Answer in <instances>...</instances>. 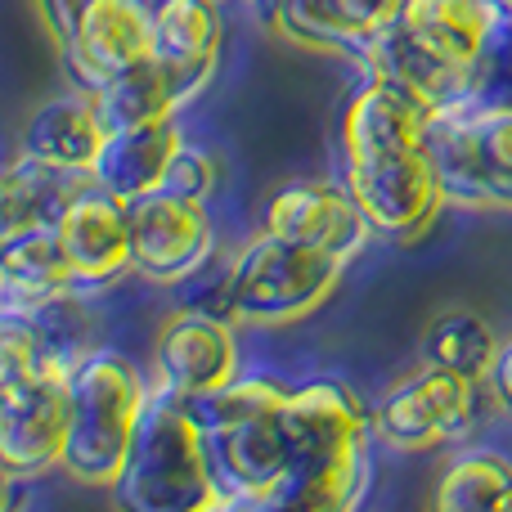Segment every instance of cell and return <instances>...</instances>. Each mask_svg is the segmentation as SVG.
<instances>
[{"instance_id":"obj_1","label":"cell","mask_w":512,"mask_h":512,"mask_svg":"<svg viewBox=\"0 0 512 512\" xmlns=\"http://www.w3.org/2000/svg\"><path fill=\"white\" fill-rule=\"evenodd\" d=\"M427 113L382 77L355 81L337 117V180L364 207L378 239H414L441 216L445 194L432 167Z\"/></svg>"},{"instance_id":"obj_2","label":"cell","mask_w":512,"mask_h":512,"mask_svg":"<svg viewBox=\"0 0 512 512\" xmlns=\"http://www.w3.org/2000/svg\"><path fill=\"white\" fill-rule=\"evenodd\" d=\"M283 432L292 445V477L274 512H346L373 486V405L346 378H297L283 396Z\"/></svg>"},{"instance_id":"obj_3","label":"cell","mask_w":512,"mask_h":512,"mask_svg":"<svg viewBox=\"0 0 512 512\" xmlns=\"http://www.w3.org/2000/svg\"><path fill=\"white\" fill-rule=\"evenodd\" d=\"M292 378L243 364L221 391L189 400L203 418L221 508H274L292 477V445L283 432V396Z\"/></svg>"},{"instance_id":"obj_4","label":"cell","mask_w":512,"mask_h":512,"mask_svg":"<svg viewBox=\"0 0 512 512\" xmlns=\"http://www.w3.org/2000/svg\"><path fill=\"white\" fill-rule=\"evenodd\" d=\"M153 382L126 351L90 346L68 378V441L59 477L86 490H113L149 409Z\"/></svg>"},{"instance_id":"obj_5","label":"cell","mask_w":512,"mask_h":512,"mask_svg":"<svg viewBox=\"0 0 512 512\" xmlns=\"http://www.w3.org/2000/svg\"><path fill=\"white\" fill-rule=\"evenodd\" d=\"M131 512H203L221 508L203 418L189 400L153 387L126 468L108 490Z\"/></svg>"},{"instance_id":"obj_6","label":"cell","mask_w":512,"mask_h":512,"mask_svg":"<svg viewBox=\"0 0 512 512\" xmlns=\"http://www.w3.org/2000/svg\"><path fill=\"white\" fill-rule=\"evenodd\" d=\"M221 270H225V297H230L234 324L261 328V333L301 324L346 279V261L288 239H274L265 230L243 239L225 256Z\"/></svg>"},{"instance_id":"obj_7","label":"cell","mask_w":512,"mask_h":512,"mask_svg":"<svg viewBox=\"0 0 512 512\" xmlns=\"http://www.w3.org/2000/svg\"><path fill=\"white\" fill-rule=\"evenodd\" d=\"M432 167L445 207L468 212H512V108L454 104L427 122Z\"/></svg>"},{"instance_id":"obj_8","label":"cell","mask_w":512,"mask_h":512,"mask_svg":"<svg viewBox=\"0 0 512 512\" xmlns=\"http://www.w3.org/2000/svg\"><path fill=\"white\" fill-rule=\"evenodd\" d=\"M486 382H472L454 369L427 364L387 387L373 400V432L382 450L396 454H432L459 445L477 432Z\"/></svg>"},{"instance_id":"obj_9","label":"cell","mask_w":512,"mask_h":512,"mask_svg":"<svg viewBox=\"0 0 512 512\" xmlns=\"http://www.w3.org/2000/svg\"><path fill=\"white\" fill-rule=\"evenodd\" d=\"M126 221H131V270L158 288L194 283L216 261L221 216L203 198L153 189L126 203Z\"/></svg>"},{"instance_id":"obj_10","label":"cell","mask_w":512,"mask_h":512,"mask_svg":"<svg viewBox=\"0 0 512 512\" xmlns=\"http://www.w3.org/2000/svg\"><path fill=\"white\" fill-rule=\"evenodd\" d=\"M243 369V337L230 315H216L207 306H180L162 319L153 342L149 382L167 396L203 400L221 391Z\"/></svg>"},{"instance_id":"obj_11","label":"cell","mask_w":512,"mask_h":512,"mask_svg":"<svg viewBox=\"0 0 512 512\" xmlns=\"http://www.w3.org/2000/svg\"><path fill=\"white\" fill-rule=\"evenodd\" d=\"M68 378L72 369L41 364L36 373L0 387V468H9L27 486L59 472L72 405Z\"/></svg>"},{"instance_id":"obj_12","label":"cell","mask_w":512,"mask_h":512,"mask_svg":"<svg viewBox=\"0 0 512 512\" xmlns=\"http://www.w3.org/2000/svg\"><path fill=\"white\" fill-rule=\"evenodd\" d=\"M59 59L72 90L99 95L117 72L153 59V27L144 0H81L68 36L59 41Z\"/></svg>"},{"instance_id":"obj_13","label":"cell","mask_w":512,"mask_h":512,"mask_svg":"<svg viewBox=\"0 0 512 512\" xmlns=\"http://www.w3.org/2000/svg\"><path fill=\"white\" fill-rule=\"evenodd\" d=\"M261 230L274 239L301 243V248L328 252L346 265L378 239L364 207L355 203L342 180H288V185H279L261 207Z\"/></svg>"},{"instance_id":"obj_14","label":"cell","mask_w":512,"mask_h":512,"mask_svg":"<svg viewBox=\"0 0 512 512\" xmlns=\"http://www.w3.org/2000/svg\"><path fill=\"white\" fill-rule=\"evenodd\" d=\"M59 243L68 252L72 283L81 297H104L131 270V221H126V203L113 198L90 180L59 216Z\"/></svg>"},{"instance_id":"obj_15","label":"cell","mask_w":512,"mask_h":512,"mask_svg":"<svg viewBox=\"0 0 512 512\" xmlns=\"http://www.w3.org/2000/svg\"><path fill=\"white\" fill-rule=\"evenodd\" d=\"M405 0H279L270 32L288 45L337 54L355 68L364 45L400 18Z\"/></svg>"},{"instance_id":"obj_16","label":"cell","mask_w":512,"mask_h":512,"mask_svg":"<svg viewBox=\"0 0 512 512\" xmlns=\"http://www.w3.org/2000/svg\"><path fill=\"white\" fill-rule=\"evenodd\" d=\"M180 144H185L180 117H162V122L144 126H113L95 153L90 180L99 189H108L113 198H122V203H135V198L167 185Z\"/></svg>"},{"instance_id":"obj_17","label":"cell","mask_w":512,"mask_h":512,"mask_svg":"<svg viewBox=\"0 0 512 512\" xmlns=\"http://www.w3.org/2000/svg\"><path fill=\"white\" fill-rule=\"evenodd\" d=\"M396 27L436 63L472 81L499 27V9L490 0H405Z\"/></svg>"},{"instance_id":"obj_18","label":"cell","mask_w":512,"mask_h":512,"mask_svg":"<svg viewBox=\"0 0 512 512\" xmlns=\"http://www.w3.org/2000/svg\"><path fill=\"white\" fill-rule=\"evenodd\" d=\"M144 5L153 27V59L180 77H194L198 86H212L225 45L221 0H144Z\"/></svg>"},{"instance_id":"obj_19","label":"cell","mask_w":512,"mask_h":512,"mask_svg":"<svg viewBox=\"0 0 512 512\" xmlns=\"http://www.w3.org/2000/svg\"><path fill=\"white\" fill-rule=\"evenodd\" d=\"M104 135H108V126L95 108V95H81V90L68 86L63 95L32 108V117L23 122V135H18V153L90 176Z\"/></svg>"},{"instance_id":"obj_20","label":"cell","mask_w":512,"mask_h":512,"mask_svg":"<svg viewBox=\"0 0 512 512\" xmlns=\"http://www.w3.org/2000/svg\"><path fill=\"white\" fill-rule=\"evenodd\" d=\"M86 185V171H63L41 158H27V153L5 158L0 162V243L41 230V225H59L63 207Z\"/></svg>"},{"instance_id":"obj_21","label":"cell","mask_w":512,"mask_h":512,"mask_svg":"<svg viewBox=\"0 0 512 512\" xmlns=\"http://www.w3.org/2000/svg\"><path fill=\"white\" fill-rule=\"evenodd\" d=\"M77 292L72 283V265L68 252L59 243V230L54 225H41V230L14 234V239L0 243V306L5 310H41L50 301Z\"/></svg>"},{"instance_id":"obj_22","label":"cell","mask_w":512,"mask_h":512,"mask_svg":"<svg viewBox=\"0 0 512 512\" xmlns=\"http://www.w3.org/2000/svg\"><path fill=\"white\" fill-rule=\"evenodd\" d=\"M207 86H198L194 77H180V72L162 68L158 59L140 63V68H126L108 81L95 95V108L104 117V126H144V122H162V117H180Z\"/></svg>"},{"instance_id":"obj_23","label":"cell","mask_w":512,"mask_h":512,"mask_svg":"<svg viewBox=\"0 0 512 512\" xmlns=\"http://www.w3.org/2000/svg\"><path fill=\"white\" fill-rule=\"evenodd\" d=\"M512 490V459L490 445H468L441 468L432 486V508L441 512H504Z\"/></svg>"},{"instance_id":"obj_24","label":"cell","mask_w":512,"mask_h":512,"mask_svg":"<svg viewBox=\"0 0 512 512\" xmlns=\"http://www.w3.org/2000/svg\"><path fill=\"white\" fill-rule=\"evenodd\" d=\"M499 346L504 342H499L495 324L481 319L477 310H445L423 333V360L463 373V378H472V382H486Z\"/></svg>"},{"instance_id":"obj_25","label":"cell","mask_w":512,"mask_h":512,"mask_svg":"<svg viewBox=\"0 0 512 512\" xmlns=\"http://www.w3.org/2000/svg\"><path fill=\"white\" fill-rule=\"evenodd\" d=\"M41 360H45V337H41L36 315L0 306V387L36 373Z\"/></svg>"},{"instance_id":"obj_26","label":"cell","mask_w":512,"mask_h":512,"mask_svg":"<svg viewBox=\"0 0 512 512\" xmlns=\"http://www.w3.org/2000/svg\"><path fill=\"white\" fill-rule=\"evenodd\" d=\"M162 189H176V194H189V198H203V203H221V194H225V167H221V158H216L207 144H198V140H189L185 135V144H180V153H176V162H171V176H167V185Z\"/></svg>"},{"instance_id":"obj_27","label":"cell","mask_w":512,"mask_h":512,"mask_svg":"<svg viewBox=\"0 0 512 512\" xmlns=\"http://www.w3.org/2000/svg\"><path fill=\"white\" fill-rule=\"evenodd\" d=\"M472 99L477 104H504L512 108V18L499 14V27L490 36L486 54L472 77Z\"/></svg>"},{"instance_id":"obj_28","label":"cell","mask_w":512,"mask_h":512,"mask_svg":"<svg viewBox=\"0 0 512 512\" xmlns=\"http://www.w3.org/2000/svg\"><path fill=\"white\" fill-rule=\"evenodd\" d=\"M486 391H490V405H495V414L512 423V337H508L504 346H499L495 364H490Z\"/></svg>"},{"instance_id":"obj_29","label":"cell","mask_w":512,"mask_h":512,"mask_svg":"<svg viewBox=\"0 0 512 512\" xmlns=\"http://www.w3.org/2000/svg\"><path fill=\"white\" fill-rule=\"evenodd\" d=\"M77 5H81V0H36V9H41V23H45V32L54 36V45L68 36L72 18H77Z\"/></svg>"},{"instance_id":"obj_30","label":"cell","mask_w":512,"mask_h":512,"mask_svg":"<svg viewBox=\"0 0 512 512\" xmlns=\"http://www.w3.org/2000/svg\"><path fill=\"white\" fill-rule=\"evenodd\" d=\"M23 486H27V481H18L9 468H0V512L14 508L18 499H23Z\"/></svg>"},{"instance_id":"obj_31","label":"cell","mask_w":512,"mask_h":512,"mask_svg":"<svg viewBox=\"0 0 512 512\" xmlns=\"http://www.w3.org/2000/svg\"><path fill=\"white\" fill-rule=\"evenodd\" d=\"M243 5L252 9V18H256V23H265V27H270V18H274V9H279V0H243Z\"/></svg>"},{"instance_id":"obj_32","label":"cell","mask_w":512,"mask_h":512,"mask_svg":"<svg viewBox=\"0 0 512 512\" xmlns=\"http://www.w3.org/2000/svg\"><path fill=\"white\" fill-rule=\"evenodd\" d=\"M490 5H495L504 18H512V0H490Z\"/></svg>"},{"instance_id":"obj_33","label":"cell","mask_w":512,"mask_h":512,"mask_svg":"<svg viewBox=\"0 0 512 512\" xmlns=\"http://www.w3.org/2000/svg\"><path fill=\"white\" fill-rule=\"evenodd\" d=\"M504 512H512V490H508V499H504Z\"/></svg>"},{"instance_id":"obj_34","label":"cell","mask_w":512,"mask_h":512,"mask_svg":"<svg viewBox=\"0 0 512 512\" xmlns=\"http://www.w3.org/2000/svg\"><path fill=\"white\" fill-rule=\"evenodd\" d=\"M221 5H225V0H221Z\"/></svg>"}]
</instances>
